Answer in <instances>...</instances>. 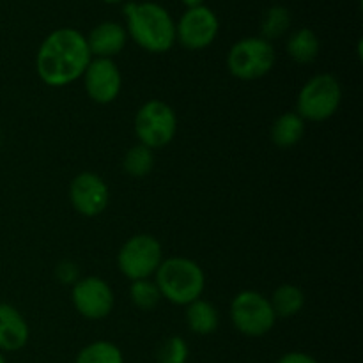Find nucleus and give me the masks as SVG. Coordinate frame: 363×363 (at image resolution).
Listing matches in <instances>:
<instances>
[{
    "label": "nucleus",
    "instance_id": "nucleus-1",
    "mask_svg": "<svg viewBox=\"0 0 363 363\" xmlns=\"http://www.w3.org/2000/svg\"><path fill=\"white\" fill-rule=\"evenodd\" d=\"M92 60L87 39L77 28L53 30L41 43L35 55L39 78L50 87H66L84 77Z\"/></svg>",
    "mask_w": 363,
    "mask_h": 363
},
{
    "label": "nucleus",
    "instance_id": "nucleus-2",
    "mask_svg": "<svg viewBox=\"0 0 363 363\" xmlns=\"http://www.w3.org/2000/svg\"><path fill=\"white\" fill-rule=\"evenodd\" d=\"M126 34L149 53H165L176 43V23L156 2H128L124 6Z\"/></svg>",
    "mask_w": 363,
    "mask_h": 363
},
{
    "label": "nucleus",
    "instance_id": "nucleus-3",
    "mask_svg": "<svg viewBox=\"0 0 363 363\" xmlns=\"http://www.w3.org/2000/svg\"><path fill=\"white\" fill-rule=\"evenodd\" d=\"M156 286L162 298L174 305H190L202 296L206 275L201 266L186 257H170L156 269Z\"/></svg>",
    "mask_w": 363,
    "mask_h": 363
},
{
    "label": "nucleus",
    "instance_id": "nucleus-4",
    "mask_svg": "<svg viewBox=\"0 0 363 363\" xmlns=\"http://www.w3.org/2000/svg\"><path fill=\"white\" fill-rule=\"evenodd\" d=\"M342 101V87L339 80L330 73L312 77L301 87L296 101V113L303 121L321 123L335 116Z\"/></svg>",
    "mask_w": 363,
    "mask_h": 363
},
{
    "label": "nucleus",
    "instance_id": "nucleus-5",
    "mask_svg": "<svg viewBox=\"0 0 363 363\" xmlns=\"http://www.w3.org/2000/svg\"><path fill=\"white\" fill-rule=\"evenodd\" d=\"M277 60L275 48L262 38H245L227 53V67L238 80L252 82L266 77Z\"/></svg>",
    "mask_w": 363,
    "mask_h": 363
},
{
    "label": "nucleus",
    "instance_id": "nucleus-6",
    "mask_svg": "<svg viewBox=\"0 0 363 363\" xmlns=\"http://www.w3.org/2000/svg\"><path fill=\"white\" fill-rule=\"evenodd\" d=\"M176 112L162 99H151L144 103L135 116V133L140 144L149 149L169 145L176 137Z\"/></svg>",
    "mask_w": 363,
    "mask_h": 363
},
{
    "label": "nucleus",
    "instance_id": "nucleus-7",
    "mask_svg": "<svg viewBox=\"0 0 363 363\" xmlns=\"http://www.w3.org/2000/svg\"><path fill=\"white\" fill-rule=\"evenodd\" d=\"M234 328L247 337H262L275 326L277 315L268 298L257 291H241L230 303Z\"/></svg>",
    "mask_w": 363,
    "mask_h": 363
},
{
    "label": "nucleus",
    "instance_id": "nucleus-8",
    "mask_svg": "<svg viewBox=\"0 0 363 363\" xmlns=\"http://www.w3.org/2000/svg\"><path fill=\"white\" fill-rule=\"evenodd\" d=\"M162 261V245L155 236H149V234L131 236L117 255V266H119L121 273L131 282L155 275Z\"/></svg>",
    "mask_w": 363,
    "mask_h": 363
},
{
    "label": "nucleus",
    "instance_id": "nucleus-9",
    "mask_svg": "<svg viewBox=\"0 0 363 363\" xmlns=\"http://www.w3.org/2000/svg\"><path fill=\"white\" fill-rule=\"evenodd\" d=\"M218 30L220 21L209 7L186 9L179 23H176V41L188 50H204L213 45Z\"/></svg>",
    "mask_w": 363,
    "mask_h": 363
},
{
    "label": "nucleus",
    "instance_id": "nucleus-10",
    "mask_svg": "<svg viewBox=\"0 0 363 363\" xmlns=\"http://www.w3.org/2000/svg\"><path fill=\"white\" fill-rule=\"evenodd\" d=\"M74 308L85 319H103L113 308V291L99 277H85L73 286L71 293Z\"/></svg>",
    "mask_w": 363,
    "mask_h": 363
},
{
    "label": "nucleus",
    "instance_id": "nucleus-11",
    "mask_svg": "<svg viewBox=\"0 0 363 363\" xmlns=\"http://www.w3.org/2000/svg\"><path fill=\"white\" fill-rule=\"evenodd\" d=\"M84 84L92 101L108 105L119 98L123 74L112 59H92L84 73Z\"/></svg>",
    "mask_w": 363,
    "mask_h": 363
},
{
    "label": "nucleus",
    "instance_id": "nucleus-12",
    "mask_svg": "<svg viewBox=\"0 0 363 363\" xmlns=\"http://www.w3.org/2000/svg\"><path fill=\"white\" fill-rule=\"evenodd\" d=\"M69 199L74 211L80 215L98 216L106 209L110 201V191L105 181L94 172H82L71 181Z\"/></svg>",
    "mask_w": 363,
    "mask_h": 363
},
{
    "label": "nucleus",
    "instance_id": "nucleus-13",
    "mask_svg": "<svg viewBox=\"0 0 363 363\" xmlns=\"http://www.w3.org/2000/svg\"><path fill=\"white\" fill-rule=\"evenodd\" d=\"M28 325L21 312L9 303H0V351L14 353L27 346Z\"/></svg>",
    "mask_w": 363,
    "mask_h": 363
},
{
    "label": "nucleus",
    "instance_id": "nucleus-14",
    "mask_svg": "<svg viewBox=\"0 0 363 363\" xmlns=\"http://www.w3.org/2000/svg\"><path fill=\"white\" fill-rule=\"evenodd\" d=\"M87 45L91 50V55L96 59H112L126 46L128 34L124 27L116 21H103L96 25L87 35Z\"/></svg>",
    "mask_w": 363,
    "mask_h": 363
},
{
    "label": "nucleus",
    "instance_id": "nucleus-15",
    "mask_svg": "<svg viewBox=\"0 0 363 363\" xmlns=\"http://www.w3.org/2000/svg\"><path fill=\"white\" fill-rule=\"evenodd\" d=\"M305 135V121L296 112H286L273 123L272 140L282 149L294 147L300 144Z\"/></svg>",
    "mask_w": 363,
    "mask_h": 363
},
{
    "label": "nucleus",
    "instance_id": "nucleus-16",
    "mask_svg": "<svg viewBox=\"0 0 363 363\" xmlns=\"http://www.w3.org/2000/svg\"><path fill=\"white\" fill-rule=\"evenodd\" d=\"M218 311L215 305L206 300H195L186 305V323L188 328L197 335H209L218 328Z\"/></svg>",
    "mask_w": 363,
    "mask_h": 363
},
{
    "label": "nucleus",
    "instance_id": "nucleus-17",
    "mask_svg": "<svg viewBox=\"0 0 363 363\" xmlns=\"http://www.w3.org/2000/svg\"><path fill=\"white\" fill-rule=\"evenodd\" d=\"M321 41L312 28H300L287 41V53L298 64H311L318 59Z\"/></svg>",
    "mask_w": 363,
    "mask_h": 363
},
{
    "label": "nucleus",
    "instance_id": "nucleus-18",
    "mask_svg": "<svg viewBox=\"0 0 363 363\" xmlns=\"http://www.w3.org/2000/svg\"><path fill=\"white\" fill-rule=\"evenodd\" d=\"M269 303L277 318H293L300 314L301 308L305 307V294L300 287L293 284H284L279 289H275Z\"/></svg>",
    "mask_w": 363,
    "mask_h": 363
},
{
    "label": "nucleus",
    "instance_id": "nucleus-19",
    "mask_svg": "<svg viewBox=\"0 0 363 363\" xmlns=\"http://www.w3.org/2000/svg\"><path fill=\"white\" fill-rule=\"evenodd\" d=\"M291 27V13L284 6H273L262 16L261 23V38L272 43L273 39H279L289 30Z\"/></svg>",
    "mask_w": 363,
    "mask_h": 363
},
{
    "label": "nucleus",
    "instance_id": "nucleus-20",
    "mask_svg": "<svg viewBox=\"0 0 363 363\" xmlns=\"http://www.w3.org/2000/svg\"><path fill=\"white\" fill-rule=\"evenodd\" d=\"M77 363H124L123 351L108 340H96L78 353Z\"/></svg>",
    "mask_w": 363,
    "mask_h": 363
},
{
    "label": "nucleus",
    "instance_id": "nucleus-21",
    "mask_svg": "<svg viewBox=\"0 0 363 363\" xmlns=\"http://www.w3.org/2000/svg\"><path fill=\"white\" fill-rule=\"evenodd\" d=\"M124 170L133 177H144L155 167V156H152V149L145 147V145L137 144L131 149H128L126 156L123 162Z\"/></svg>",
    "mask_w": 363,
    "mask_h": 363
},
{
    "label": "nucleus",
    "instance_id": "nucleus-22",
    "mask_svg": "<svg viewBox=\"0 0 363 363\" xmlns=\"http://www.w3.org/2000/svg\"><path fill=\"white\" fill-rule=\"evenodd\" d=\"M130 300L140 311H152L162 300L156 282H151L149 279L135 280L130 286Z\"/></svg>",
    "mask_w": 363,
    "mask_h": 363
},
{
    "label": "nucleus",
    "instance_id": "nucleus-23",
    "mask_svg": "<svg viewBox=\"0 0 363 363\" xmlns=\"http://www.w3.org/2000/svg\"><path fill=\"white\" fill-rule=\"evenodd\" d=\"M188 354V344L181 337H170L160 346L156 358L158 363H186Z\"/></svg>",
    "mask_w": 363,
    "mask_h": 363
},
{
    "label": "nucleus",
    "instance_id": "nucleus-24",
    "mask_svg": "<svg viewBox=\"0 0 363 363\" xmlns=\"http://www.w3.org/2000/svg\"><path fill=\"white\" fill-rule=\"evenodd\" d=\"M57 279L62 284H77L80 280L78 277V266L71 261H64L57 266Z\"/></svg>",
    "mask_w": 363,
    "mask_h": 363
},
{
    "label": "nucleus",
    "instance_id": "nucleus-25",
    "mask_svg": "<svg viewBox=\"0 0 363 363\" xmlns=\"http://www.w3.org/2000/svg\"><path fill=\"white\" fill-rule=\"evenodd\" d=\"M277 363H318L315 358H312L311 354L300 353V351H294V353L284 354Z\"/></svg>",
    "mask_w": 363,
    "mask_h": 363
},
{
    "label": "nucleus",
    "instance_id": "nucleus-26",
    "mask_svg": "<svg viewBox=\"0 0 363 363\" xmlns=\"http://www.w3.org/2000/svg\"><path fill=\"white\" fill-rule=\"evenodd\" d=\"M188 9H195V7H201L204 6V0H181Z\"/></svg>",
    "mask_w": 363,
    "mask_h": 363
},
{
    "label": "nucleus",
    "instance_id": "nucleus-27",
    "mask_svg": "<svg viewBox=\"0 0 363 363\" xmlns=\"http://www.w3.org/2000/svg\"><path fill=\"white\" fill-rule=\"evenodd\" d=\"M103 2H106V4H119V2H123V0H103Z\"/></svg>",
    "mask_w": 363,
    "mask_h": 363
},
{
    "label": "nucleus",
    "instance_id": "nucleus-28",
    "mask_svg": "<svg viewBox=\"0 0 363 363\" xmlns=\"http://www.w3.org/2000/svg\"><path fill=\"white\" fill-rule=\"evenodd\" d=\"M0 363H7V362H6V357H4L2 351H0Z\"/></svg>",
    "mask_w": 363,
    "mask_h": 363
}]
</instances>
